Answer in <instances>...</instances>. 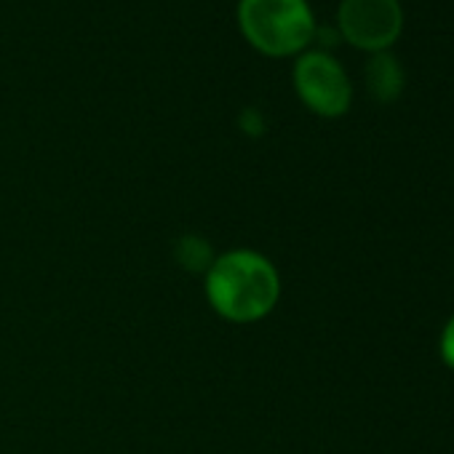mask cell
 I'll list each match as a JSON object with an SVG mask.
<instances>
[{
	"label": "cell",
	"instance_id": "1",
	"mask_svg": "<svg viewBox=\"0 0 454 454\" xmlns=\"http://www.w3.org/2000/svg\"><path fill=\"white\" fill-rule=\"evenodd\" d=\"M208 305L233 324H254L270 316L281 297V278L273 262L252 249L227 252L206 273Z\"/></svg>",
	"mask_w": 454,
	"mask_h": 454
},
{
	"label": "cell",
	"instance_id": "2",
	"mask_svg": "<svg viewBox=\"0 0 454 454\" xmlns=\"http://www.w3.org/2000/svg\"><path fill=\"white\" fill-rule=\"evenodd\" d=\"M239 20L249 41L268 54H292L313 35L305 0H241Z\"/></svg>",
	"mask_w": 454,
	"mask_h": 454
},
{
	"label": "cell",
	"instance_id": "3",
	"mask_svg": "<svg viewBox=\"0 0 454 454\" xmlns=\"http://www.w3.org/2000/svg\"><path fill=\"white\" fill-rule=\"evenodd\" d=\"M294 83L300 97L318 115H342L350 107V81L345 70L324 51L300 57L294 67Z\"/></svg>",
	"mask_w": 454,
	"mask_h": 454
},
{
	"label": "cell",
	"instance_id": "4",
	"mask_svg": "<svg viewBox=\"0 0 454 454\" xmlns=\"http://www.w3.org/2000/svg\"><path fill=\"white\" fill-rule=\"evenodd\" d=\"M401 22L398 0H342L340 6L342 35L369 51L390 46L401 33Z\"/></svg>",
	"mask_w": 454,
	"mask_h": 454
},
{
	"label": "cell",
	"instance_id": "5",
	"mask_svg": "<svg viewBox=\"0 0 454 454\" xmlns=\"http://www.w3.org/2000/svg\"><path fill=\"white\" fill-rule=\"evenodd\" d=\"M366 86L374 99L393 102L403 91V70L390 54H374L366 65Z\"/></svg>",
	"mask_w": 454,
	"mask_h": 454
},
{
	"label": "cell",
	"instance_id": "6",
	"mask_svg": "<svg viewBox=\"0 0 454 454\" xmlns=\"http://www.w3.org/2000/svg\"><path fill=\"white\" fill-rule=\"evenodd\" d=\"M441 356H443L446 366L454 369V316L449 318V324L441 334Z\"/></svg>",
	"mask_w": 454,
	"mask_h": 454
}]
</instances>
